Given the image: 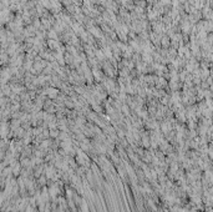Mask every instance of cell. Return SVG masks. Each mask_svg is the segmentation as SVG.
Masks as SVG:
<instances>
[{
  "instance_id": "6da1fadb",
  "label": "cell",
  "mask_w": 213,
  "mask_h": 212,
  "mask_svg": "<svg viewBox=\"0 0 213 212\" xmlns=\"http://www.w3.org/2000/svg\"><path fill=\"white\" fill-rule=\"evenodd\" d=\"M47 94H49V98H50V99H56V98H57V94H59V91H57V90H55V89H50V90L47 91Z\"/></svg>"
}]
</instances>
